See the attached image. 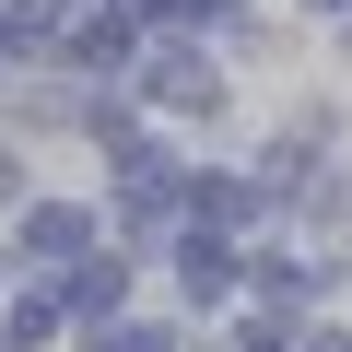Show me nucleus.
<instances>
[{"label":"nucleus","mask_w":352,"mask_h":352,"mask_svg":"<svg viewBox=\"0 0 352 352\" xmlns=\"http://www.w3.org/2000/svg\"><path fill=\"white\" fill-rule=\"evenodd\" d=\"M223 270H235V258H223L212 235H188V294H223Z\"/></svg>","instance_id":"20e7f679"},{"label":"nucleus","mask_w":352,"mask_h":352,"mask_svg":"<svg viewBox=\"0 0 352 352\" xmlns=\"http://www.w3.org/2000/svg\"><path fill=\"white\" fill-rule=\"evenodd\" d=\"M118 282H129V270H82V282H59V305H82V317H106V305H118Z\"/></svg>","instance_id":"7ed1b4c3"},{"label":"nucleus","mask_w":352,"mask_h":352,"mask_svg":"<svg viewBox=\"0 0 352 352\" xmlns=\"http://www.w3.org/2000/svg\"><path fill=\"white\" fill-rule=\"evenodd\" d=\"M141 94H153V106H176V118L223 106V94H212V59H188V47H176V59H153V71H141Z\"/></svg>","instance_id":"f257e3e1"},{"label":"nucleus","mask_w":352,"mask_h":352,"mask_svg":"<svg viewBox=\"0 0 352 352\" xmlns=\"http://www.w3.org/2000/svg\"><path fill=\"white\" fill-rule=\"evenodd\" d=\"M106 352H164V340L153 329H106Z\"/></svg>","instance_id":"39448f33"},{"label":"nucleus","mask_w":352,"mask_h":352,"mask_svg":"<svg viewBox=\"0 0 352 352\" xmlns=\"http://www.w3.org/2000/svg\"><path fill=\"white\" fill-rule=\"evenodd\" d=\"M24 247H47V258H71V247H82V212H24Z\"/></svg>","instance_id":"f03ea898"}]
</instances>
